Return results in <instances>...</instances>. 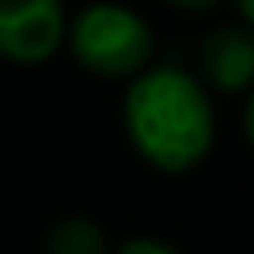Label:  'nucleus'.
Listing matches in <instances>:
<instances>
[{"label":"nucleus","instance_id":"obj_1","mask_svg":"<svg viewBox=\"0 0 254 254\" xmlns=\"http://www.w3.org/2000/svg\"><path fill=\"white\" fill-rule=\"evenodd\" d=\"M123 127L139 159L163 175L198 167L214 147V99L206 83L175 64L143 67L123 95Z\"/></svg>","mask_w":254,"mask_h":254},{"label":"nucleus","instance_id":"obj_2","mask_svg":"<svg viewBox=\"0 0 254 254\" xmlns=\"http://www.w3.org/2000/svg\"><path fill=\"white\" fill-rule=\"evenodd\" d=\"M64 40L75 64L103 79H135L143 67H151V56H155L151 24L135 8L115 0H99L75 12L67 20Z\"/></svg>","mask_w":254,"mask_h":254},{"label":"nucleus","instance_id":"obj_3","mask_svg":"<svg viewBox=\"0 0 254 254\" xmlns=\"http://www.w3.org/2000/svg\"><path fill=\"white\" fill-rule=\"evenodd\" d=\"M64 0H0V56L8 64H44L64 48Z\"/></svg>","mask_w":254,"mask_h":254},{"label":"nucleus","instance_id":"obj_4","mask_svg":"<svg viewBox=\"0 0 254 254\" xmlns=\"http://www.w3.org/2000/svg\"><path fill=\"white\" fill-rule=\"evenodd\" d=\"M202 79L218 91H250L254 87V32L246 28H214L202 40Z\"/></svg>","mask_w":254,"mask_h":254},{"label":"nucleus","instance_id":"obj_5","mask_svg":"<svg viewBox=\"0 0 254 254\" xmlns=\"http://www.w3.org/2000/svg\"><path fill=\"white\" fill-rule=\"evenodd\" d=\"M44 254H111L107 234L91 222V218H60L48 238H44Z\"/></svg>","mask_w":254,"mask_h":254},{"label":"nucleus","instance_id":"obj_6","mask_svg":"<svg viewBox=\"0 0 254 254\" xmlns=\"http://www.w3.org/2000/svg\"><path fill=\"white\" fill-rule=\"evenodd\" d=\"M111 254H183V250L171 246V242H163V238H127Z\"/></svg>","mask_w":254,"mask_h":254},{"label":"nucleus","instance_id":"obj_7","mask_svg":"<svg viewBox=\"0 0 254 254\" xmlns=\"http://www.w3.org/2000/svg\"><path fill=\"white\" fill-rule=\"evenodd\" d=\"M242 135H246V143L254 151V87L246 91V103H242Z\"/></svg>","mask_w":254,"mask_h":254},{"label":"nucleus","instance_id":"obj_8","mask_svg":"<svg viewBox=\"0 0 254 254\" xmlns=\"http://www.w3.org/2000/svg\"><path fill=\"white\" fill-rule=\"evenodd\" d=\"M171 8H179V12H210V8H218L222 0H167Z\"/></svg>","mask_w":254,"mask_h":254},{"label":"nucleus","instance_id":"obj_9","mask_svg":"<svg viewBox=\"0 0 254 254\" xmlns=\"http://www.w3.org/2000/svg\"><path fill=\"white\" fill-rule=\"evenodd\" d=\"M234 4H238V12H242V20H246V24L254 28V0H234Z\"/></svg>","mask_w":254,"mask_h":254}]
</instances>
